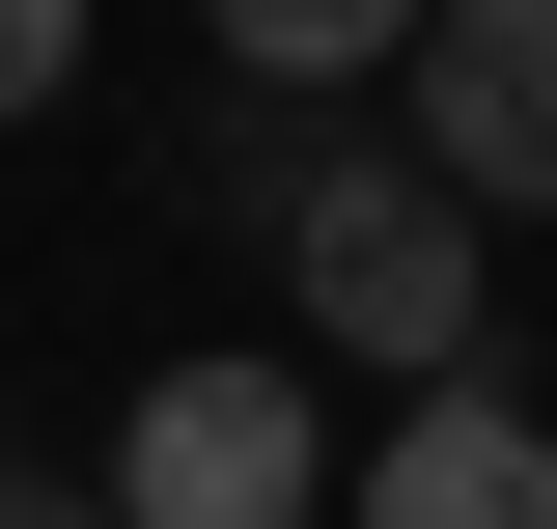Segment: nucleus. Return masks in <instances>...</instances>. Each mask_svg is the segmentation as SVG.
<instances>
[{"mask_svg": "<svg viewBox=\"0 0 557 529\" xmlns=\"http://www.w3.org/2000/svg\"><path fill=\"white\" fill-rule=\"evenodd\" d=\"M278 279H307V362H362V391H474V334H502V251L446 168H307L278 196Z\"/></svg>", "mask_w": 557, "mask_h": 529, "instance_id": "obj_1", "label": "nucleus"}, {"mask_svg": "<svg viewBox=\"0 0 557 529\" xmlns=\"http://www.w3.org/2000/svg\"><path fill=\"white\" fill-rule=\"evenodd\" d=\"M112 529H335V391L307 362H139Z\"/></svg>", "mask_w": 557, "mask_h": 529, "instance_id": "obj_2", "label": "nucleus"}, {"mask_svg": "<svg viewBox=\"0 0 557 529\" xmlns=\"http://www.w3.org/2000/svg\"><path fill=\"white\" fill-rule=\"evenodd\" d=\"M391 139H418L474 223H557V0H446L418 84H391Z\"/></svg>", "mask_w": 557, "mask_h": 529, "instance_id": "obj_3", "label": "nucleus"}, {"mask_svg": "<svg viewBox=\"0 0 557 529\" xmlns=\"http://www.w3.org/2000/svg\"><path fill=\"white\" fill-rule=\"evenodd\" d=\"M335 529H557V418L530 391H391V446L335 473Z\"/></svg>", "mask_w": 557, "mask_h": 529, "instance_id": "obj_4", "label": "nucleus"}, {"mask_svg": "<svg viewBox=\"0 0 557 529\" xmlns=\"http://www.w3.org/2000/svg\"><path fill=\"white\" fill-rule=\"evenodd\" d=\"M223 57L251 84H418V28H446V0H196Z\"/></svg>", "mask_w": 557, "mask_h": 529, "instance_id": "obj_5", "label": "nucleus"}, {"mask_svg": "<svg viewBox=\"0 0 557 529\" xmlns=\"http://www.w3.org/2000/svg\"><path fill=\"white\" fill-rule=\"evenodd\" d=\"M57 84H84V0H0V139L57 112Z\"/></svg>", "mask_w": 557, "mask_h": 529, "instance_id": "obj_6", "label": "nucleus"}, {"mask_svg": "<svg viewBox=\"0 0 557 529\" xmlns=\"http://www.w3.org/2000/svg\"><path fill=\"white\" fill-rule=\"evenodd\" d=\"M0 529H112V473H0Z\"/></svg>", "mask_w": 557, "mask_h": 529, "instance_id": "obj_7", "label": "nucleus"}]
</instances>
